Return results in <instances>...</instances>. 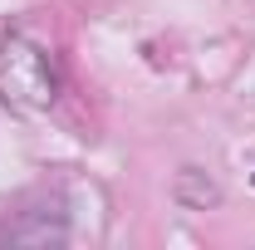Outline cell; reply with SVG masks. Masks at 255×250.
<instances>
[{"label":"cell","instance_id":"6da1fadb","mask_svg":"<svg viewBox=\"0 0 255 250\" xmlns=\"http://www.w3.org/2000/svg\"><path fill=\"white\" fill-rule=\"evenodd\" d=\"M0 98L15 113H44L59 98V79H54V59L44 44H34L25 34H10L0 44Z\"/></svg>","mask_w":255,"mask_h":250}]
</instances>
